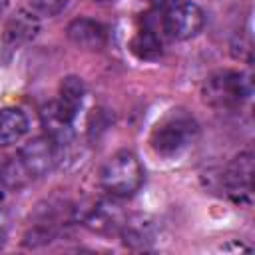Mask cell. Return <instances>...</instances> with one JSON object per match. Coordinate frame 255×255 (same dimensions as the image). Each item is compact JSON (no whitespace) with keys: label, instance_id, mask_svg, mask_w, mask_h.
Returning a JSON list of instances; mask_svg holds the SVG:
<instances>
[{"label":"cell","instance_id":"cell-19","mask_svg":"<svg viewBox=\"0 0 255 255\" xmlns=\"http://www.w3.org/2000/svg\"><path fill=\"white\" fill-rule=\"evenodd\" d=\"M0 16H2V4H0Z\"/></svg>","mask_w":255,"mask_h":255},{"label":"cell","instance_id":"cell-3","mask_svg":"<svg viewBox=\"0 0 255 255\" xmlns=\"http://www.w3.org/2000/svg\"><path fill=\"white\" fill-rule=\"evenodd\" d=\"M249 96V80L241 72L219 70L201 84V100L213 110H235Z\"/></svg>","mask_w":255,"mask_h":255},{"label":"cell","instance_id":"cell-14","mask_svg":"<svg viewBox=\"0 0 255 255\" xmlns=\"http://www.w3.org/2000/svg\"><path fill=\"white\" fill-rule=\"evenodd\" d=\"M84 96H86V86H84L82 78H78V76H68V78L62 80L58 100H60L68 110H72V112L76 114V112L80 110L82 102H84Z\"/></svg>","mask_w":255,"mask_h":255},{"label":"cell","instance_id":"cell-11","mask_svg":"<svg viewBox=\"0 0 255 255\" xmlns=\"http://www.w3.org/2000/svg\"><path fill=\"white\" fill-rule=\"evenodd\" d=\"M120 233H122L124 243L129 249H145L153 243V237H155L153 223L147 217H141V215L126 217Z\"/></svg>","mask_w":255,"mask_h":255},{"label":"cell","instance_id":"cell-6","mask_svg":"<svg viewBox=\"0 0 255 255\" xmlns=\"http://www.w3.org/2000/svg\"><path fill=\"white\" fill-rule=\"evenodd\" d=\"M225 193L235 203H249L253 197V153L241 151L235 155L223 171Z\"/></svg>","mask_w":255,"mask_h":255},{"label":"cell","instance_id":"cell-2","mask_svg":"<svg viewBox=\"0 0 255 255\" xmlns=\"http://www.w3.org/2000/svg\"><path fill=\"white\" fill-rule=\"evenodd\" d=\"M100 183L108 195L116 199L131 197L143 183V167L137 155L129 149L116 151L102 167Z\"/></svg>","mask_w":255,"mask_h":255},{"label":"cell","instance_id":"cell-5","mask_svg":"<svg viewBox=\"0 0 255 255\" xmlns=\"http://www.w3.org/2000/svg\"><path fill=\"white\" fill-rule=\"evenodd\" d=\"M205 24V14L195 2H177L161 18L163 32L171 40H189L201 32Z\"/></svg>","mask_w":255,"mask_h":255},{"label":"cell","instance_id":"cell-9","mask_svg":"<svg viewBox=\"0 0 255 255\" xmlns=\"http://www.w3.org/2000/svg\"><path fill=\"white\" fill-rule=\"evenodd\" d=\"M66 36L76 48L88 50V52H98L108 42L106 26L102 22H98V20H92V18H76V20H72L68 24V28H66Z\"/></svg>","mask_w":255,"mask_h":255},{"label":"cell","instance_id":"cell-13","mask_svg":"<svg viewBox=\"0 0 255 255\" xmlns=\"http://www.w3.org/2000/svg\"><path fill=\"white\" fill-rule=\"evenodd\" d=\"M129 50L139 60H157L161 56V52H163V44H161V38L155 34V30L143 28L131 38Z\"/></svg>","mask_w":255,"mask_h":255},{"label":"cell","instance_id":"cell-17","mask_svg":"<svg viewBox=\"0 0 255 255\" xmlns=\"http://www.w3.org/2000/svg\"><path fill=\"white\" fill-rule=\"evenodd\" d=\"M149 6H155V8H159V6H165V4H169L171 0H145Z\"/></svg>","mask_w":255,"mask_h":255},{"label":"cell","instance_id":"cell-12","mask_svg":"<svg viewBox=\"0 0 255 255\" xmlns=\"http://www.w3.org/2000/svg\"><path fill=\"white\" fill-rule=\"evenodd\" d=\"M28 131V118L20 108L0 110V147L18 143Z\"/></svg>","mask_w":255,"mask_h":255},{"label":"cell","instance_id":"cell-20","mask_svg":"<svg viewBox=\"0 0 255 255\" xmlns=\"http://www.w3.org/2000/svg\"><path fill=\"white\" fill-rule=\"evenodd\" d=\"M96 2H108V0H96Z\"/></svg>","mask_w":255,"mask_h":255},{"label":"cell","instance_id":"cell-15","mask_svg":"<svg viewBox=\"0 0 255 255\" xmlns=\"http://www.w3.org/2000/svg\"><path fill=\"white\" fill-rule=\"evenodd\" d=\"M26 2H28L30 10L40 16H56L68 4V0H26Z\"/></svg>","mask_w":255,"mask_h":255},{"label":"cell","instance_id":"cell-8","mask_svg":"<svg viewBox=\"0 0 255 255\" xmlns=\"http://www.w3.org/2000/svg\"><path fill=\"white\" fill-rule=\"evenodd\" d=\"M74 118H76V114L72 110H68L60 100H52L40 108V122H42L46 135H50L60 145L72 139Z\"/></svg>","mask_w":255,"mask_h":255},{"label":"cell","instance_id":"cell-10","mask_svg":"<svg viewBox=\"0 0 255 255\" xmlns=\"http://www.w3.org/2000/svg\"><path fill=\"white\" fill-rule=\"evenodd\" d=\"M38 30H40V22H38L36 14L32 10H18L14 16H10V20L4 26L2 44H4V48L18 50L20 46L34 40Z\"/></svg>","mask_w":255,"mask_h":255},{"label":"cell","instance_id":"cell-7","mask_svg":"<svg viewBox=\"0 0 255 255\" xmlns=\"http://www.w3.org/2000/svg\"><path fill=\"white\" fill-rule=\"evenodd\" d=\"M124 221H126V213L120 207V203L116 201V197L98 199L82 211V223L88 229H92L96 233H104V235L118 233L122 229Z\"/></svg>","mask_w":255,"mask_h":255},{"label":"cell","instance_id":"cell-1","mask_svg":"<svg viewBox=\"0 0 255 255\" xmlns=\"http://www.w3.org/2000/svg\"><path fill=\"white\" fill-rule=\"evenodd\" d=\"M197 135V122L185 110H171L165 114L149 135L151 149L161 157L179 155Z\"/></svg>","mask_w":255,"mask_h":255},{"label":"cell","instance_id":"cell-4","mask_svg":"<svg viewBox=\"0 0 255 255\" xmlns=\"http://www.w3.org/2000/svg\"><path fill=\"white\" fill-rule=\"evenodd\" d=\"M58 147L60 143H56L50 135H36L20 147L16 161L26 177H42L54 169L58 161Z\"/></svg>","mask_w":255,"mask_h":255},{"label":"cell","instance_id":"cell-16","mask_svg":"<svg viewBox=\"0 0 255 255\" xmlns=\"http://www.w3.org/2000/svg\"><path fill=\"white\" fill-rule=\"evenodd\" d=\"M6 223H8V221H6V215H4V211L0 209V245H2L4 239H6V229H8Z\"/></svg>","mask_w":255,"mask_h":255},{"label":"cell","instance_id":"cell-18","mask_svg":"<svg viewBox=\"0 0 255 255\" xmlns=\"http://www.w3.org/2000/svg\"><path fill=\"white\" fill-rule=\"evenodd\" d=\"M2 185H4V181H2V175H0V187H2Z\"/></svg>","mask_w":255,"mask_h":255}]
</instances>
